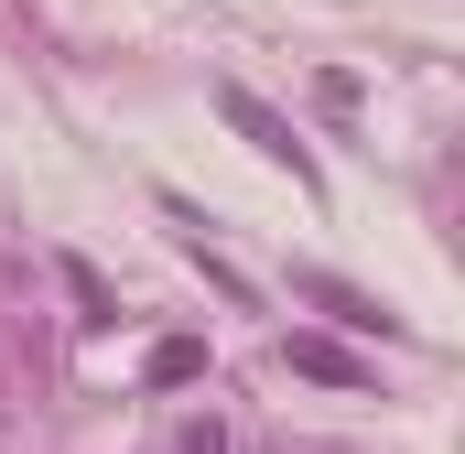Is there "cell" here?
Listing matches in <instances>:
<instances>
[{
  "label": "cell",
  "instance_id": "1",
  "mask_svg": "<svg viewBox=\"0 0 465 454\" xmlns=\"http://www.w3.org/2000/svg\"><path fill=\"white\" fill-rule=\"evenodd\" d=\"M217 119H228L238 141H249V152H260V163H282V173H292V184H314V163H303V141H292V119H271L260 109V98H249V87H217Z\"/></svg>",
  "mask_w": 465,
  "mask_h": 454
},
{
  "label": "cell",
  "instance_id": "2",
  "mask_svg": "<svg viewBox=\"0 0 465 454\" xmlns=\"http://www.w3.org/2000/svg\"><path fill=\"white\" fill-rule=\"evenodd\" d=\"M292 292H303V303H325V314H336V325H347V336H411V325H401V314H390V303H368V292H357V281H336V271H292Z\"/></svg>",
  "mask_w": 465,
  "mask_h": 454
},
{
  "label": "cell",
  "instance_id": "3",
  "mask_svg": "<svg viewBox=\"0 0 465 454\" xmlns=\"http://www.w3.org/2000/svg\"><path fill=\"white\" fill-rule=\"evenodd\" d=\"M282 368H292V379H325V390H368V379H379V368L347 357L336 336H282Z\"/></svg>",
  "mask_w": 465,
  "mask_h": 454
},
{
  "label": "cell",
  "instance_id": "4",
  "mask_svg": "<svg viewBox=\"0 0 465 454\" xmlns=\"http://www.w3.org/2000/svg\"><path fill=\"white\" fill-rule=\"evenodd\" d=\"M141 368H152V390H184V379H206V346H195V336H163Z\"/></svg>",
  "mask_w": 465,
  "mask_h": 454
},
{
  "label": "cell",
  "instance_id": "5",
  "mask_svg": "<svg viewBox=\"0 0 465 454\" xmlns=\"http://www.w3.org/2000/svg\"><path fill=\"white\" fill-rule=\"evenodd\" d=\"M65 292H76V303H87V325H109L119 303H109V281H98V271H87V260H76V249H65Z\"/></svg>",
  "mask_w": 465,
  "mask_h": 454
},
{
  "label": "cell",
  "instance_id": "6",
  "mask_svg": "<svg viewBox=\"0 0 465 454\" xmlns=\"http://www.w3.org/2000/svg\"><path fill=\"white\" fill-rule=\"evenodd\" d=\"M184 454H228V433L217 422H184Z\"/></svg>",
  "mask_w": 465,
  "mask_h": 454
}]
</instances>
